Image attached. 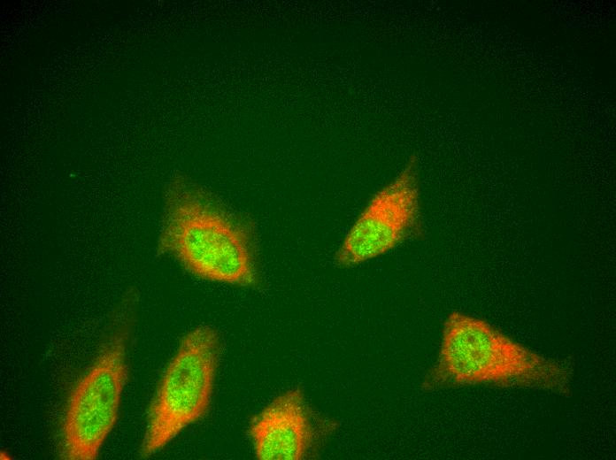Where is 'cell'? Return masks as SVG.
<instances>
[{"mask_svg": "<svg viewBox=\"0 0 616 460\" xmlns=\"http://www.w3.org/2000/svg\"><path fill=\"white\" fill-rule=\"evenodd\" d=\"M158 250L206 280L242 287L258 280L251 226L181 178L168 188Z\"/></svg>", "mask_w": 616, "mask_h": 460, "instance_id": "obj_1", "label": "cell"}, {"mask_svg": "<svg viewBox=\"0 0 616 460\" xmlns=\"http://www.w3.org/2000/svg\"><path fill=\"white\" fill-rule=\"evenodd\" d=\"M569 370L492 326L459 311L443 324L439 356L425 380L428 388L492 385L568 393Z\"/></svg>", "mask_w": 616, "mask_h": 460, "instance_id": "obj_2", "label": "cell"}, {"mask_svg": "<svg viewBox=\"0 0 616 460\" xmlns=\"http://www.w3.org/2000/svg\"><path fill=\"white\" fill-rule=\"evenodd\" d=\"M220 351V336L210 326H196L182 337L148 410L142 457L161 450L206 414Z\"/></svg>", "mask_w": 616, "mask_h": 460, "instance_id": "obj_3", "label": "cell"}, {"mask_svg": "<svg viewBox=\"0 0 616 460\" xmlns=\"http://www.w3.org/2000/svg\"><path fill=\"white\" fill-rule=\"evenodd\" d=\"M129 323L113 326L68 396L60 427V458L95 460L116 424L128 379Z\"/></svg>", "mask_w": 616, "mask_h": 460, "instance_id": "obj_4", "label": "cell"}, {"mask_svg": "<svg viewBox=\"0 0 616 460\" xmlns=\"http://www.w3.org/2000/svg\"><path fill=\"white\" fill-rule=\"evenodd\" d=\"M420 202L418 164L412 157L358 215L336 251L337 264L355 266L404 242L419 226Z\"/></svg>", "mask_w": 616, "mask_h": 460, "instance_id": "obj_5", "label": "cell"}, {"mask_svg": "<svg viewBox=\"0 0 616 460\" xmlns=\"http://www.w3.org/2000/svg\"><path fill=\"white\" fill-rule=\"evenodd\" d=\"M250 435L258 459H304L314 430L302 391L293 388L275 397L252 418Z\"/></svg>", "mask_w": 616, "mask_h": 460, "instance_id": "obj_6", "label": "cell"}]
</instances>
